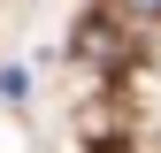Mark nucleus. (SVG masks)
I'll return each instance as SVG.
<instances>
[{
  "label": "nucleus",
  "instance_id": "f257e3e1",
  "mask_svg": "<svg viewBox=\"0 0 161 153\" xmlns=\"http://www.w3.org/2000/svg\"><path fill=\"white\" fill-rule=\"evenodd\" d=\"M123 8H130V15H161V0H123Z\"/></svg>",
  "mask_w": 161,
  "mask_h": 153
}]
</instances>
